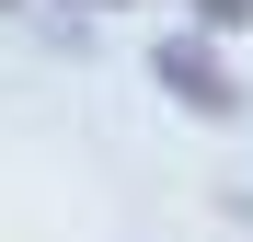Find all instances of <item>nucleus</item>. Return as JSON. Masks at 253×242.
I'll list each match as a JSON object with an SVG mask.
<instances>
[{
  "label": "nucleus",
  "instance_id": "nucleus-1",
  "mask_svg": "<svg viewBox=\"0 0 253 242\" xmlns=\"http://www.w3.org/2000/svg\"><path fill=\"white\" fill-rule=\"evenodd\" d=\"M196 12H207V23H253V0H196Z\"/></svg>",
  "mask_w": 253,
  "mask_h": 242
}]
</instances>
